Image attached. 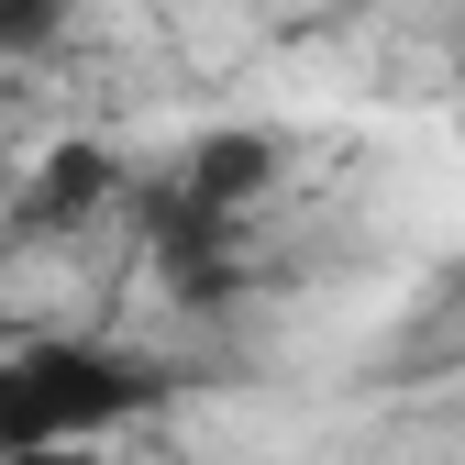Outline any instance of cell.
<instances>
[{
  "label": "cell",
  "instance_id": "obj_1",
  "mask_svg": "<svg viewBox=\"0 0 465 465\" xmlns=\"http://www.w3.org/2000/svg\"><path fill=\"white\" fill-rule=\"evenodd\" d=\"M166 388H178L166 366L111 355V343H23L0 355V465H78V443L123 432Z\"/></svg>",
  "mask_w": 465,
  "mask_h": 465
},
{
  "label": "cell",
  "instance_id": "obj_2",
  "mask_svg": "<svg viewBox=\"0 0 465 465\" xmlns=\"http://www.w3.org/2000/svg\"><path fill=\"white\" fill-rule=\"evenodd\" d=\"M144 255H155V277L178 300H232V211L189 200L178 178L144 189Z\"/></svg>",
  "mask_w": 465,
  "mask_h": 465
},
{
  "label": "cell",
  "instance_id": "obj_3",
  "mask_svg": "<svg viewBox=\"0 0 465 465\" xmlns=\"http://www.w3.org/2000/svg\"><path fill=\"white\" fill-rule=\"evenodd\" d=\"M134 178H123V155L111 144H55L34 178H23V200H12V232H78L89 211H111Z\"/></svg>",
  "mask_w": 465,
  "mask_h": 465
},
{
  "label": "cell",
  "instance_id": "obj_4",
  "mask_svg": "<svg viewBox=\"0 0 465 465\" xmlns=\"http://www.w3.org/2000/svg\"><path fill=\"white\" fill-rule=\"evenodd\" d=\"M266 178H277V134H200L189 166H178V189L211 200V211H244Z\"/></svg>",
  "mask_w": 465,
  "mask_h": 465
},
{
  "label": "cell",
  "instance_id": "obj_5",
  "mask_svg": "<svg viewBox=\"0 0 465 465\" xmlns=\"http://www.w3.org/2000/svg\"><path fill=\"white\" fill-rule=\"evenodd\" d=\"M55 23H67V0H0V55L55 45Z\"/></svg>",
  "mask_w": 465,
  "mask_h": 465
}]
</instances>
